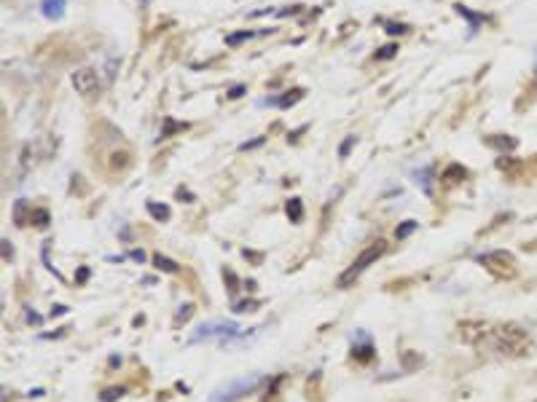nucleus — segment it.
<instances>
[{
	"instance_id": "f257e3e1",
	"label": "nucleus",
	"mask_w": 537,
	"mask_h": 402,
	"mask_svg": "<svg viewBox=\"0 0 537 402\" xmlns=\"http://www.w3.org/2000/svg\"><path fill=\"white\" fill-rule=\"evenodd\" d=\"M483 338H489V346L503 357H524L532 351V335L521 324H500Z\"/></svg>"
},
{
	"instance_id": "f03ea898",
	"label": "nucleus",
	"mask_w": 537,
	"mask_h": 402,
	"mask_svg": "<svg viewBox=\"0 0 537 402\" xmlns=\"http://www.w3.org/2000/svg\"><path fill=\"white\" fill-rule=\"evenodd\" d=\"M384 252H387V244H384V242H373L371 247H366V249L358 255V260H355V263L338 277V287H349L352 282H358L360 277L368 271V266H373Z\"/></svg>"
},
{
	"instance_id": "7ed1b4c3",
	"label": "nucleus",
	"mask_w": 537,
	"mask_h": 402,
	"mask_svg": "<svg viewBox=\"0 0 537 402\" xmlns=\"http://www.w3.org/2000/svg\"><path fill=\"white\" fill-rule=\"evenodd\" d=\"M261 383H264V376H261V373H250V376H245V378H236V381H231V383L221 386V389L213 394V402L242 400V397H247V394H253Z\"/></svg>"
},
{
	"instance_id": "20e7f679",
	"label": "nucleus",
	"mask_w": 537,
	"mask_h": 402,
	"mask_svg": "<svg viewBox=\"0 0 537 402\" xmlns=\"http://www.w3.org/2000/svg\"><path fill=\"white\" fill-rule=\"evenodd\" d=\"M486 271H492L494 277H513L516 274V257L508 252V249H494V252H486V255L478 257Z\"/></svg>"
},
{
	"instance_id": "39448f33",
	"label": "nucleus",
	"mask_w": 537,
	"mask_h": 402,
	"mask_svg": "<svg viewBox=\"0 0 537 402\" xmlns=\"http://www.w3.org/2000/svg\"><path fill=\"white\" fill-rule=\"evenodd\" d=\"M73 86H76V91H79L81 97H94V94H100V76H97V70H91V67L76 70V73H73Z\"/></svg>"
},
{
	"instance_id": "423d86ee",
	"label": "nucleus",
	"mask_w": 537,
	"mask_h": 402,
	"mask_svg": "<svg viewBox=\"0 0 537 402\" xmlns=\"http://www.w3.org/2000/svg\"><path fill=\"white\" fill-rule=\"evenodd\" d=\"M239 333V324L236 322H213V324H201L199 333L191 335V344H199L207 338H231Z\"/></svg>"
},
{
	"instance_id": "0eeeda50",
	"label": "nucleus",
	"mask_w": 537,
	"mask_h": 402,
	"mask_svg": "<svg viewBox=\"0 0 537 402\" xmlns=\"http://www.w3.org/2000/svg\"><path fill=\"white\" fill-rule=\"evenodd\" d=\"M67 0H41V11H44L46 19H59L65 14Z\"/></svg>"
},
{
	"instance_id": "6e6552de",
	"label": "nucleus",
	"mask_w": 537,
	"mask_h": 402,
	"mask_svg": "<svg viewBox=\"0 0 537 402\" xmlns=\"http://www.w3.org/2000/svg\"><path fill=\"white\" fill-rule=\"evenodd\" d=\"M154 266H156L159 271H164V274H178V271H180L178 263H175V260H169V257H164L161 252H156V255H154Z\"/></svg>"
},
{
	"instance_id": "1a4fd4ad",
	"label": "nucleus",
	"mask_w": 537,
	"mask_h": 402,
	"mask_svg": "<svg viewBox=\"0 0 537 402\" xmlns=\"http://www.w3.org/2000/svg\"><path fill=\"white\" fill-rule=\"evenodd\" d=\"M288 217H291V223H301V220H303V204H301V199H291V201H288Z\"/></svg>"
},
{
	"instance_id": "9d476101",
	"label": "nucleus",
	"mask_w": 537,
	"mask_h": 402,
	"mask_svg": "<svg viewBox=\"0 0 537 402\" xmlns=\"http://www.w3.org/2000/svg\"><path fill=\"white\" fill-rule=\"evenodd\" d=\"M148 212H151V217H156L159 223H161V220H167V217H169V207H167V204H156V201H148Z\"/></svg>"
},
{
	"instance_id": "9b49d317",
	"label": "nucleus",
	"mask_w": 537,
	"mask_h": 402,
	"mask_svg": "<svg viewBox=\"0 0 537 402\" xmlns=\"http://www.w3.org/2000/svg\"><path fill=\"white\" fill-rule=\"evenodd\" d=\"M416 177H419L416 182H422V190H425V193H433V180H430L433 177V169L427 167V169H422V172H416Z\"/></svg>"
},
{
	"instance_id": "f8f14e48",
	"label": "nucleus",
	"mask_w": 537,
	"mask_h": 402,
	"mask_svg": "<svg viewBox=\"0 0 537 402\" xmlns=\"http://www.w3.org/2000/svg\"><path fill=\"white\" fill-rule=\"evenodd\" d=\"M30 223H35L38 228H46L49 225V212L46 210H33L30 212Z\"/></svg>"
},
{
	"instance_id": "ddd939ff",
	"label": "nucleus",
	"mask_w": 537,
	"mask_h": 402,
	"mask_svg": "<svg viewBox=\"0 0 537 402\" xmlns=\"http://www.w3.org/2000/svg\"><path fill=\"white\" fill-rule=\"evenodd\" d=\"M416 225H419V223H416V220H406V223H403L401 228L395 231V236H398V239H406V236H411V234H414V231H416Z\"/></svg>"
},
{
	"instance_id": "4468645a",
	"label": "nucleus",
	"mask_w": 537,
	"mask_h": 402,
	"mask_svg": "<svg viewBox=\"0 0 537 402\" xmlns=\"http://www.w3.org/2000/svg\"><path fill=\"white\" fill-rule=\"evenodd\" d=\"M119 397H124V389H121V386H119V389H105V391L100 394V400H102V402H116Z\"/></svg>"
},
{
	"instance_id": "2eb2a0df",
	"label": "nucleus",
	"mask_w": 537,
	"mask_h": 402,
	"mask_svg": "<svg viewBox=\"0 0 537 402\" xmlns=\"http://www.w3.org/2000/svg\"><path fill=\"white\" fill-rule=\"evenodd\" d=\"M398 54V46L390 43V46H381L379 51H376V59H392V56Z\"/></svg>"
},
{
	"instance_id": "dca6fc26",
	"label": "nucleus",
	"mask_w": 537,
	"mask_h": 402,
	"mask_svg": "<svg viewBox=\"0 0 537 402\" xmlns=\"http://www.w3.org/2000/svg\"><path fill=\"white\" fill-rule=\"evenodd\" d=\"M191 314H194V306H191V303H186V306H180V311L175 314V324L186 322V319H189Z\"/></svg>"
},
{
	"instance_id": "f3484780",
	"label": "nucleus",
	"mask_w": 537,
	"mask_h": 402,
	"mask_svg": "<svg viewBox=\"0 0 537 402\" xmlns=\"http://www.w3.org/2000/svg\"><path fill=\"white\" fill-rule=\"evenodd\" d=\"M24 210H27V204H24V201H16V207H14V220H16V225H24Z\"/></svg>"
},
{
	"instance_id": "a211bd4d",
	"label": "nucleus",
	"mask_w": 537,
	"mask_h": 402,
	"mask_svg": "<svg viewBox=\"0 0 537 402\" xmlns=\"http://www.w3.org/2000/svg\"><path fill=\"white\" fill-rule=\"evenodd\" d=\"M247 38H253V33H250V30H245V33H236V35H229V38H226V43L236 46V43H242V41H247Z\"/></svg>"
},
{
	"instance_id": "6ab92c4d",
	"label": "nucleus",
	"mask_w": 537,
	"mask_h": 402,
	"mask_svg": "<svg viewBox=\"0 0 537 402\" xmlns=\"http://www.w3.org/2000/svg\"><path fill=\"white\" fill-rule=\"evenodd\" d=\"M403 365H406V370H414L416 365H422V359L414 357L411 351H406V354H403Z\"/></svg>"
},
{
	"instance_id": "aec40b11",
	"label": "nucleus",
	"mask_w": 537,
	"mask_h": 402,
	"mask_svg": "<svg viewBox=\"0 0 537 402\" xmlns=\"http://www.w3.org/2000/svg\"><path fill=\"white\" fill-rule=\"evenodd\" d=\"M352 145H355V137L349 134L347 140L341 143V148H338V156H341V158H347V156H349V150H352Z\"/></svg>"
},
{
	"instance_id": "412c9836",
	"label": "nucleus",
	"mask_w": 537,
	"mask_h": 402,
	"mask_svg": "<svg viewBox=\"0 0 537 402\" xmlns=\"http://www.w3.org/2000/svg\"><path fill=\"white\" fill-rule=\"evenodd\" d=\"M371 354H373V349H371V344H366V346H358V349H355V357L363 359V362H366V359H371Z\"/></svg>"
},
{
	"instance_id": "4be33fe9",
	"label": "nucleus",
	"mask_w": 537,
	"mask_h": 402,
	"mask_svg": "<svg viewBox=\"0 0 537 402\" xmlns=\"http://www.w3.org/2000/svg\"><path fill=\"white\" fill-rule=\"evenodd\" d=\"M256 306H258V301H242V303H236V306H234V311L245 314V311H253Z\"/></svg>"
},
{
	"instance_id": "5701e85b",
	"label": "nucleus",
	"mask_w": 537,
	"mask_h": 402,
	"mask_svg": "<svg viewBox=\"0 0 537 402\" xmlns=\"http://www.w3.org/2000/svg\"><path fill=\"white\" fill-rule=\"evenodd\" d=\"M175 129H186V123H175L172 118H167V129L161 132V140H164V137H169V134L175 132Z\"/></svg>"
},
{
	"instance_id": "b1692460",
	"label": "nucleus",
	"mask_w": 537,
	"mask_h": 402,
	"mask_svg": "<svg viewBox=\"0 0 537 402\" xmlns=\"http://www.w3.org/2000/svg\"><path fill=\"white\" fill-rule=\"evenodd\" d=\"M451 177H465V169H462V167H448L446 175H443V180H451Z\"/></svg>"
},
{
	"instance_id": "393cba45",
	"label": "nucleus",
	"mask_w": 537,
	"mask_h": 402,
	"mask_svg": "<svg viewBox=\"0 0 537 402\" xmlns=\"http://www.w3.org/2000/svg\"><path fill=\"white\" fill-rule=\"evenodd\" d=\"M497 148H516V140H489Z\"/></svg>"
},
{
	"instance_id": "a878e982",
	"label": "nucleus",
	"mask_w": 537,
	"mask_h": 402,
	"mask_svg": "<svg viewBox=\"0 0 537 402\" xmlns=\"http://www.w3.org/2000/svg\"><path fill=\"white\" fill-rule=\"evenodd\" d=\"M387 33H392V35H395V33H406V27H403V24H387Z\"/></svg>"
},
{
	"instance_id": "bb28decb",
	"label": "nucleus",
	"mask_w": 537,
	"mask_h": 402,
	"mask_svg": "<svg viewBox=\"0 0 537 402\" xmlns=\"http://www.w3.org/2000/svg\"><path fill=\"white\" fill-rule=\"evenodd\" d=\"M3 257L9 260V257H14V249L9 247V242H3Z\"/></svg>"
},
{
	"instance_id": "cd10ccee",
	"label": "nucleus",
	"mask_w": 537,
	"mask_h": 402,
	"mask_svg": "<svg viewBox=\"0 0 537 402\" xmlns=\"http://www.w3.org/2000/svg\"><path fill=\"white\" fill-rule=\"evenodd\" d=\"M242 91H245V86H234V89H231V94H229V97H234V100H236V97H242Z\"/></svg>"
},
{
	"instance_id": "c85d7f7f",
	"label": "nucleus",
	"mask_w": 537,
	"mask_h": 402,
	"mask_svg": "<svg viewBox=\"0 0 537 402\" xmlns=\"http://www.w3.org/2000/svg\"><path fill=\"white\" fill-rule=\"evenodd\" d=\"M67 309L65 306H54V311H51V316H59V314H65Z\"/></svg>"
},
{
	"instance_id": "c756f323",
	"label": "nucleus",
	"mask_w": 537,
	"mask_h": 402,
	"mask_svg": "<svg viewBox=\"0 0 537 402\" xmlns=\"http://www.w3.org/2000/svg\"><path fill=\"white\" fill-rule=\"evenodd\" d=\"M27 319H30V322H35V324L41 322V316H38V314H33V311H27Z\"/></svg>"
},
{
	"instance_id": "7c9ffc66",
	"label": "nucleus",
	"mask_w": 537,
	"mask_h": 402,
	"mask_svg": "<svg viewBox=\"0 0 537 402\" xmlns=\"http://www.w3.org/2000/svg\"><path fill=\"white\" fill-rule=\"evenodd\" d=\"M86 277H89V271H86V268H81V274H79V282H86Z\"/></svg>"
},
{
	"instance_id": "2f4dec72",
	"label": "nucleus",
	"mask_w": 537,
	"mask_h": 402,
	"mask_svg": "<svg viewBox=\"0 0 537 402\" xmlns=\"http://www.w3.org/2000/svg\"><path fill=\"white\" fill-rule=\"evenodd\" d=\"M132 257H134V260H143V257H146V255H143V249H134V252H132Z\"/></svg>"
},
{
	"instance_id": "473e14b6",
	"label": "nucleus",
	"mask_w": 537,
	"mask_h": 402,
	"mask_svg": "<svg viewBox=\"0 0 537 402\" xmlns=\"http://www.w3.org/2000/svg\"><path fill=\"white\" fill-rule=\"evenodd\" d=\"M529 402H537V400H529Z\"/></svg>"
}]
</instances>
